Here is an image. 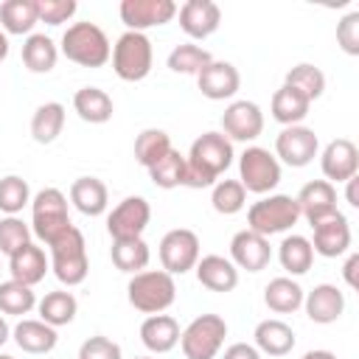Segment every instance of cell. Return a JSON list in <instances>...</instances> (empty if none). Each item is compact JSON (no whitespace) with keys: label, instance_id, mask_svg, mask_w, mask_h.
<instances>
[{"label":"cell","instance_id":"30bf717a","mask_svg":"<svg viewBox=\"0 0 359 359\" xmlns=\"http://www.w3.org/2000/svg\"><path fill=\"white\" fill-rule=\"evenodd\" d=\"M199 261V238L188 227L168 230L160 241V264L168 275H182Z\"/></svg>","mask_w":359,"mask_h":359},{"label":"cell","instance_id":"44dd1931","mask_svg":"<svg viewBox=\"0 0 359 359\" xmlns=\"http://www.w3.org/2000/svg\"><path fill=\"white\" fill-rule=\"evenodd\" d=\"M303 306H306V314H309L311 323L328 325V323H337L342 317L345 294L337 286H331V283H320L309 294H303Z\"/></svg>","mask_w":359,"mask_h":359},{"label":"cell","instance_id":"8992f818","mask_svg":"<svg viewBox=\"0 0 359 359\" xmlns=\"http://www.w3.org/2000/svg\"><path fill=\"white\" fill-rule=\"evenodd\" d=\"M151 42L140 31H126L112 48V70L123 81H140L151 73Z\"/></svg>","mask_w":359,"mask_h":359},{"label":"cell","instance_id":"3957f363","mask_svg":"<svg viewBox=\"0 0 359 359\" xmlns=\"http://www.w3.org/2000/svg\"><path fill=\"white\" fill-rule=\"evenodd\" d=\"M126 294H129V303L137 311L163 314L174 303L177 286H174V278L165 269H146V272L132 275V280L126 286Z\"/></svg>","mask_w":359,"mask_h":359},{"label":"cell","instance_id":"7402d4cb","mask_svg":"<svg viewBox=\"0 0 359 359\" xmlns=\"http://www.w3.org/2000/svg\"><path fill=\"white\" fill-rule=\"evenodd\" d=\"M196 280L210 292H233L238 286V269L230 258L205 255L196 261Z\"/></svg>","mask_w":359,"mask_h":359},{"label":"cell","instance_id":"4316f807","mask_svg":"<svg viewBox=\"0 0 359 359\" xmlns=\"http://www.w3.org/2000/svg\"><path fill=\"white\" fill-rule=\"evenodd\" d=\"M255 348L269 356H286L294 348V331L283 320H261L255 325Z\"/></svg>","mask_w":359,"mask_h":359},{"label":"cell","instance_id":"d6986e66","mask_svg":"<svg viewBox=\"0 0 359 359\" xmlns=\"http://www.w3.org/2000/svg\"><path fill=\"white\" fill-rule=\"evenodd\" d=\"M196 81H199V90H202L205 98H210V101H224V98H233V95L238 93L241 76H238V70H236L230 62H216V59H213L210 65H205V67L199 70Z\"/></svg>","mask_w":359,"mask_h":359},{"label":"cell","instance_id":"836d02e7","mask_svg":"<svg viewBox=\"0 0 359 359\" xmlns=\"http://www.w3.org/2000/svg\"><path fill=\"white\" fill-rule=\"evenodd\" d=\"M56 59H59V50H56L50 36L31 34L22 42V62H25V67L31 73H50L56 67Z\"/></svg>","mask_w":359,"mask_h":359},{"label":"cell","instance_id":"52a82bcc","mask_svg":"<svg viewBox=\"0 0 359 359\" xmlns=\"http://www.w3.org/2000/svg\"><path fill=\"white\" fill-rule=\"evenodd\" d=\"M227 337V323L219 314H199L180 334L185 359H216Z\"/></svg>","mask_w":359,"mask_h":359},{"label":"cell","instance_id":"484cf974","mask_svg":"<svg viewBox=\"0 0 359 359\" xmlns=\"http://www.w3.org/2000/svg\"><path fill=\"white\" fill-rule=\"evenodd\" d=\"M70 202L84 213V216H101L107 210L109 194L107 185L98 177H79L70 185Z\"/></svg>","mask_w":359,"mask_h":359},{"label":"cell","instance_id":"e575fe53","mask_svg":"<svg viewBox=\"0 0 359 359\" xmlns=\"http://www.w3.org/2000/svg\"><path fill=\"white\" fill-rule=\"evenodd\" d=\"M76 309H79V303H76V297L70 292H62V289L59 292H48L39 300V320L53 325V328H59V325H67L76 317Z\"/></svg>","mask_w":359,"mask_h":359},{"label":"cell","instance_id":"5b68a950","mask_svg":"<svg viewBox=\"0 0 359 359\" xmlns=\"http://www.w3.org/2000/svg\"><path fill=\"white\" fill-rule=\"evenodd\" d=\"M50 266H53V275L65 286H79L87 278L90 261H87V244H84V236L79 227L65 230L50 244Z\"/></svg>","mask_w":359,"mask_h":359},{"label":"cell","instance_id":"1f68e13d","mask_svg":"<svg viewBox=\"0 0 359 359\" xmlns=\"http://www.w3.org/2000/svg\"><path fill=\"white\" fill-rule=\"evenodd\" d=\"M62 126H65V107L59 101H48L42 107H36V112L31 118V137L36 143L48 146L62 135Z\"/></svg>","mask_w":359,"mask_h":359},{"label":"cell","instance_id":"8d00e7d4","mask_svg":"<svg viewBox=\"0 0 359 359\" xmlns=\"http://www.w3.org/2000/svg\"><path fill=\"white\" fill-rule=\"evenodd\" d=\"M171 137L163 132V129H143L137 137H135V160L146 168H151L160 157H165L171 151Z\"/></svg>","mask_w":359,"mask_h":359},{"label":"cell","instance_id":"f1b7e54d","mask_svg":"<svg viewBox=\"0 0 359 359\" xmlns=\"http://www.w3.org/2000/svg\"><path fill=\"white\" fill-rule=\"evenodd\" d=\"M309 107H311V101L303 93H297L294 87H289V84H283L272 95V118L278 123H283V126H297L309 115Z\"/></svg>","mask_w":359,"mask_h":359},{"label":"cell","instance_id":"2e32d148","mask_svg":"<svg viewBox=\"0 0 359 359\" xmlns=\"http://www.w3.org/2000/svg\"><path fill=\"white\" fill-rule=\"evenodd\" d=\"M230 258L238 269L261 272V269H266V264L272 258V247H269L266 236H261L255 230H238L230 241Z\"/></svg>","mask_w":359,"mask_h":359},{"label":"cell","instance_id":"277c9868","mask_svg":"<svg viewBox=\"0 0 359 359\" xmlns=\"http://www.w3.org/2000/svg\"><path fill=\"white\" fill-rule=\"evenodd\" d=\"M300 219L297 199L289 194H272L250 205L247 210V230H255L261 236H275L289 227H294Z\"/></svg>","mask_w":359,"mask_h":359},{"label":"cell","instance_id":"11a10c76","mask_svg":"<svg viewBox=\"0 0 359 359\" xmlns=\"http://www.w3.org/2000/svg\"><path fill=\"white\" fill-rule=\"evenodd\" d=\"M0 359H14V356H8V353H0Z\"/></svg>","mask_w":359,"mask_h":359},{"label":"cell","instance_id":"681fc988","mask_svg":"<svg viewBox=\"0 0 359 359\" xmlns=\"http://www.w3.org/2000/svg\"><path fill=\"white\" fill-rule=\"evenodd\" d=\"M356 266H359V255H356V252H351V258L345 261V269H342V275H345V280H348V286H351V289H356V286H359Z\"/></svg>","mask_w":359,"mask_h":359},{"label":"cell","instance_id":"ffe728a7","mask_svg":"<svg viewBox=\"0 0 359 359\" xmlns=\"http://www.w3.org/2000/svg\"><path fill=\"white\" fill-rule=\"evenodd\" d=\"M222 22V11L213 0H188L180 6V28L191 39L210 36Z\"/></svg>","mask_w":359,"mask_h":359},{"label":"cell","instance_id":"9a60e30c","mask_svg":"<svg viewBox=\"0 0 359 359\" xmlns=\"http://www.w3.org/2000/svg\"><path fill=\"white\" fill-rule=\"evenodd\" d=\"M311 227H314L311 250H314L317 255H323V258H337V255L348 252V247H351V224H348V219H345L339 210L331 213V216H325V219H320V222L311 224Z\"/></svg>","mask_w":359,"mask_h":359},{"label":"cell","instance_id":"7dc6e473","mask_svg":"<svg viewBox=\"0 0 359 359\" xmlns=\"http://www.w3.org/2000/svg\"><path fill=\"white\" fill-rule=\"evenodd\" d=\"M79 359H121V345L112 342L109 337L95 334V337H90V339L81 342Z\"/></svg>","mask_w":359,"mask_h":359},{"label":"cell","instance_id":"60d3db41","mask_svg":"<svg viewBox=\"0 0 359 359\" xmlns=\"http://www.w3.org/2000/svg\"><path fill=\"white\" fill-rule=\"evenodd\" d=\"M36 306V294L31 292V286L17 283V280H3L0 283V314H28Z\"/></svg>","mask_w":359,"mask_h":359},{"label":"cell","instance_id":"d4e9b609","mask_svg":"<svg viewBox=\"0 0 359 359\" xmlns=\"http://www.w3.org/2000/svg\"><path fill=\"white\" fill-rule=\"evenodd\" d=\"M17 348H22L25 353H50L56 348V328L42 323V320H22L17 323V328L11 331Z\"/></svg>","mask_w":359,"mask_h":359},{"label":"cell","instance_id":"ac0fdd59","mask_svg":"<svg viewBox=\"0 0 359 359\" xmlns=\"http://www.w3.org/2000/svg\"><path fill=\"white\" fill-rule=\"evenodd\" d=\"M294 199H297L300 216H306L309 224H317L320 219L337 213V188L328 180H311V182H306Z\"/></svg>","mask_w":359,"mask_h":359},{"label":"cell","instance_id":"d6a6232c","mask_svg":"<svg viewBox=\"0 0 359 359\" xmlns=\"http://www.w3.org/2000/svg\"><path fill=\"white\" fill-rule=\"evenodd\" d=\"M278 258H280V266L289 275H306L314 264L311 241L306 236H286L278 247Z\"/></svg>","mask_w":359,"mask_h":359},{"label":"cell","instance_id":"83f0119b","mask_svg":"<svg viewBox=\"0 0 359 359\" xmlns=\"http://www.w3.org/2000/svg\"><path fill=\"white\" fill-rule=\"evenodd\" d=\"M73 109L87 123H107L112 118V112H115L112 98L104 90H98V87H81V90H76Z\"/></svg>","mask_w":359,"mask_h":359},{"label":"cell","instance_id":"7a4b0ae2","mask_svg":"<svg viewBox=\"0 0 359 359\" xmlns=\"http://www.w3.org/2000/svg\"><path fill=\"white\" fill-rule=\"evenodd\" d=\"M62 53L81 67H101L109 62L112 48L95 22H73L62 36Z\"/></svg>","mask_w":359,"mask_h":359},{"label":"cell","instance_id":"74e56055","mask_svg":"<svg viewBox=\"0 0 359 359\" xmlns=\"http://www.w3.org/2000/svg\"><path fill=\"white\" fill-rule=\"evenodd\" d=\"M149 177L157 188H180L185 185V154H180L177 149H171L165 157H160L151 168H149Z\"/></svg>","mask_w":359,"mask_h":359},{"label":"cell","instance_id":"f546056e","mask_svg":"<svg viewBox=\"0 0 359 359\" xmlns=\"http://www.w3.org/2000/svg\"><path fill=\"white\" fill-rule=\"evenodd\" d=\"M303 289L297 280L292 278H272L264 289V303L275 311V314H292L303 306Z\"/></svg>","mask_w":359,"mask_h":359},{"label":"cell","instance_id":"9f6ffc18","mask_svg":"<svg viewBox=\"0 0 359 359\" xmlns=\"http://www.w3.org/2000/svg\"><path fill=\"white\" fill-rule=\"evenodd\" d=\"M135 359H154V356H135Z\"/></svg>","mask_w":359,"mask_h":359},{"label":"cell","instance_id":"d590c367","mask_svg":"<svg viewBox=\"0 0 359 359\" xmlns=\"http://www.w3.org/2000/svg\"><path fill=\"white\" fill-rule=\"evenodd\" d=\"M112 264H115L121 272L137 275V272L146 269V264H149V244H146L143 238L112 241Z\"/></svg>","mask_w":359,"mask_h":359},{"label":"cell","instance_id":"816d5d0a","mask_svg":"<svg viewBox=\"0 0 359 359\" xmlns=\"http://www.w3.org/2000/svg\"><path fill=\"white\" fill-rule=\"evenodd\" d=\"M303 359H337L331 351H309V353H303Z\"/></svg>","mask_w":359,"mask_h":359},{"label":"cell","instance_id":"7bdbcfd3","mask_svg":"<svg viewBox=\"0 0 359 359\" xmlns=\"http://www.w3.org/2000/svg\"><path fill=\"white\" fill-rule=\"evenodd\" d=\"M31 199V191H28V182L17 174H8L0 180V210H6L8 216H14L17 210H22Z\"/></svg>","mask_w":359,"mask_h":359},{"label":"cell","instance_id":"6da1fadb","mask_svg":"<svg viewBox=\"0 0 359 359\" xmlns=\"http://www.w3.org/2000/svg\"><path fill=\"white\" fill-rule=\"evenodd\" d=\"M233 163V143L222 132H205L191 143L185 157V185L188 188H208L230 168Z\"/></svg>","mask_w":359,"mask_h":359},{"label":"cell","instance_id":"ee69618b","mask_svg":"<svg viewBox=\"0 0 359 359\" xmlns=\"http://www.w3.org/2000/svg\"><path fill=\"white\" fill-rule=\"evenodd\" d=\"M25 244H31V230H28V224H25L22 219H17V216L0 219V252L11 258V255H14L20 247H25Z\"/></svg>","mask_w":359,"mask_h":359},{"label":"cell","instance_id":"8fae6325","mask_svg":"<svg viewBox=\"0 0 359 359\" xmlns=\"http://www.w3.org/2000/svg\"><path fill=\"white\" fill-rule=\"evenodd\" d=\"M151 219V208L143 196H126L121 205L112 208V213L107 216V230L112 236V241H123V238H140L146 224Z\"/></svg>","mask_w":359,"mask_h":359},{"label":"cell","instance_id":"db71d44e","mask_svg":"<svg viewBox=\"0 0 359 359\" xmlns=\"http://www.w3.org/2000/svg\"><path fill=\"white\" fill-rule=\"evenodd\" d=\"M8 56V39H6V31L0 28V62Z\"/></svg>","mask_w":359,"mask_h":359},{"label":"cell","instance_id":"ab89813d","mask_svg":"<svg viewBox=\"0 0 359 359\" xmlns=\"http://www.w3.org/2000/svg\"><path fill=\"white\" fill-rule=\"evenodd\" d=\"M283 84L294 87V90L303 93L309 101H314V98H320V95L325 93V73H323L320 67L303 62V65H294V67L286 73V81H283Z\"/></svg>","mask_w":359,"mask_h":359},{"label":"cell","instance_id":"9c48e42d","mask_svg":"<svg viewBox=\"0 0 359 359\" xmlns=\"http://www.w3.org/2000/svg\"><path fill=\"white\" fill-rule=\"evenodd\" d=\"M238 182L244 191L252 194H266L280 182V163L278 157L269 154V149L261 146H247L244 154L238 157Z\"/></svg>","mask_w":359,"mask_h":359},{"label":"cell","instance_id":"f5cc1de1","mask_svg":"<svg viewBox=\"0 0 359 359\" xmlns=\"http://www.w3.org/2000/svg\"><path fill=\"white\" fill-rule=\"evenodd\" d=\"M8 337H11V328H8V323L0 317V348L8 342Z\"/></svg>","mask_w":359,"mask_h":359},{"label":"cell","instance_id":"4fadbf2b","mask_svg":"<svg viewBox=\"0 0 359 359\" xmlns=\"http://www.w3.org/2000/svg\"><path fill=\"white\" fill-rule=\"evenodd\" d=\"M222 129L227 140L250 143L264 132V112L252 101H233L222 115Z\"/></svg>","mask_w":359,"mask_h":359},{"label":"cell","instance_id":"4dcf8cb0","mask_svg":"<svg viewBox=\"0 0 359 359\" xmlns=\"http://www.w3.org/2000/svg\"><path fill=\"white\" fill-rule=\"evenodd\" d=\"M39 22L36 0H3L0 3V28L6 34H31Z\"/></svg>","mask_w":359,"mask_h":359},{"label":"cell","instance_id":"f907efd6","mask_svg":"<svg viewBox=\"0 0 359 359\" xmlns=\"http://www.w3.org/2000/svg\"><path fill=\"white\" fill-rule=\"evenodd\" d=\"M356 185H359V177H351L348 180V191H345L348 205H353V208H359V191H356Z\"/></svg>","mask_w":359,"mask_h":359},{"label":"cell","instance_id":"e0dca14e","mask_svg":"<svg viewBox=\"0 0 359 359\" xmlns=\"http://www.w3.org/2000/svg\"><path fill=\"white\" fill-rule=\"evenodd\" d=\"M320 165H323V174L328 177V182L331 180L334 182H348L359 171V149L353 146V140L337 137L323 149Z\"/></svg>","mask_w":359,"mask_h":359},{"label":"cell","instance_id":"5bb4252c","mask_svg":"<svg viewBox=\"0 0 359 359\" xmlns=\"http://www.w3.org/2000/svg\"><path fill=\"white\" fill-rule=\"evenodd\" d=\"M317 135H314V129H309V126H286L280 135H278V140H275V151H278V157L286 163V165H292V168H303V165H309L311 160H314V154H317Z\"/></svg>","mask_w":359,"mask_h":359},{"label":"cell","instance_id":"c3c4849f","mask_svg":"<svg viewBox=\"0 0 359 359\" xmlns=\"http://www.w3.org/2000/svg\"><path fill=\"white\" fill-rule=\"evenodd\" d=\"M222 359H261V353H258V348H255V345L236 342V345H230V348L224 351V356H222Z\"/></svg>","mask_w":359,"mask_h":359},{"label":"cell","instance_id":"f35d334b","mask_svg":"<svg viewBox=\"0 0 359 359\" xmlns=\"http://www.w3.org/2000/svg\"><path fill=\"white\" fill-rule=\"evenodd\" d=\"M210 62H213V56L194 42H182L168 53V67L174 73H185V76H199V70Z\"/></svg>","mask_w":359,"mask_h":359},{"label":"cell","instance_id":"603a6c76","mask_svg":"<svg viewBox=\"0 0 359 359\" xmlns=\"http://www.w3.org/2000/svg\"><path fill=\"white\" fill-rule=\"evenodd\" d=\"M180 323L171 314H151L140 325V339L151 353H168L180 342Z\"/></svg>","mask_w":359,"mask_h":359},{"label":"cell","instance_id":"b9f144b4","mask_svg":"<svg viewBox=\"0 0 359 359\" xmlns=\"http://www.w3.org/2000/svg\"><path fill=\"white\" fill-rule=\"evenodd\" d=\"M210 202H213V210H216V213L233 216V213H238V210L244 208L247 191H244V185H241L238 180H219V182L213 185Z\"/></svg>","mask_w":359,"mask_h":359},{"label":"cell","instance_id":"7c38bea8","mask_svg":"<svg viewBox=\"0 0 359 359\" xmlns=\"http://www.w3.org/2000/svg\"><path fill=\"white\" fill-rule=\"evenodd\" d=\"M118 11L129 31L143 34L146 28L171 22L177 14V3L174 0H123Z\"/></svg>","mask_w":359,"mask_h":359},{"label":"cell","instance_id":"f6af8a7d","mask_svg":"<svg viewBox=\"0 0 359 359\" xmlns=\"http://www.w3.org/2000/svg\"><path fill=\"white\" fill-rule=\"evenodd\" d=\"M76 14V0H36V17L48 25H62Z\"/></svg>","mask_w":359,"mask_h":359},{"label":"cell","instance_id":"cb8c5ba5","mask_svg":"<svg viewBox=\"0 0 359 359\" xmlns=\"http://www.w3.org/2000/svg\"><path fill=\"white\" fill-rule=\"evenodd\" d=\"M8 272H11V280H17V283H25V286L39 283L48 272V258H45L42 247H36V244L20 247L8 258Z\"/></svg>","mask_w":359,"mask_h":359},{"label":"cell","instance_id":"bcb514c9","mask_svg":"<svg viewBox=\"0 0 359 359\" xmlns=\"http://www.w3.org/2000/svg\"><path fill=\"white\" fill-rule=\"evenodd\" d=\"M337 42L348 56H359V11H351L337 22Z\"/></svg>","mask_w":359,"mask_h":359},{"label":"cell","instance_id":"ba28073f","mask_svg":"<svg viewBox=\"0 0 359 359\" xmlns=\"http://www.w3.org/2000/svg\"><path fill=\"white\" fill-rule=\"evenodd\" d=\"M34 233L39 241H45L48 247L73 227L70 216H67V199L59 188H42L34 196Z\"/></svg>","mask_w":359,"mask_h":359}]
</instances>
